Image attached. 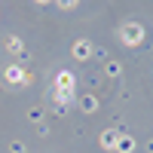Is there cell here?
I'll list each match as a JSON object with an SVG mask.
<instances>
[]
</instances>
